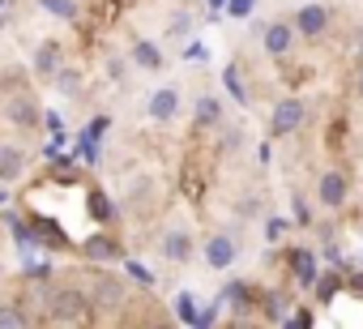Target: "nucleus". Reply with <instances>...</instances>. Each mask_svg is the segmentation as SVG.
Listing matches in <instances>:
<instances>
[{
	"instance_id": "nucleus-12",
	"label": "nucleus",
	"mask_w": 363,
	"mask_h": 329,
	"mask_svg": "<svg viewBox=\"0 0 363 329\" xmlns=\"http://www.w3.org/2000/svg\"><path fill=\"white\" fill-rule=\"evenodd\" d=\"M90 299L94 303H103V308H120L124 303V282H116L111 274H94V282H90Z\"/></svg>"
},
{
	"instance_id": "nucleus-8",
	"label": "nucleus",
	"mask_w": 363,
	"mask_h": 329,
	"mask_svg": "<svg viewBox=\"0 0 363 329\" xmlns=\"http://www.w3.org/2000/svg\"><path fill=\"white\" fill-rule=\"evenodd\" d=\"M179 107H184V99H179L175 86H158V90L150 94V103H145L150 120H158V124H171V120L179 116Z\"/></svg>"
},
{
	"instance_id": "nucleus-29",
	"label": "nucleus",
	"mask_w": 363,
	"mask_h": 329,
	"mask_svg": "<svg viewBox=\"0 0 363 329\" xmlns=\"http://www.w3.org/2000/svg\"><path fill=\"white\" fill-rule=\"evenodd\" d=\"M150 329H175V325H150Z\"/></svg>"
},
{
	"instance_id": "nucleus-18",
	"label": "nucleus",
	"mask_w": 363,
	"mask_h": 329,
	"mask_svg": "<svg viewBox=\"0 0 363 329\" xmlns=\"http://www.w3.org/2000/svg\"><path fill=\"white\" fill-rule=\"evenodd\" d=\"M39 9H48V13L60 18V22H77V18H82L77 0H39Z\"/></svg>"
},
{
	"instance_id": "nucleus-14",
	"label": "nucleus",
	"mask_w": 363,
	"mask_h": 329,
	"mask_svg": "<svg viewBox=\"0 0 363 329\" xmlns=\"http://www.w3.org/2000/svg\"><path fill=\"white\" fill-rule=\"evenodd\" d=\"M162 257H167V261H193V231L171 227V231L162 235Z\"/></svg>"
},
{
	"instance_id": "nucleus-15",
	"label": "nucleus",
	"mask_w": 363,
	"mask_h": 329,
	"mask_svg": "<svg viewBox=\"0 0 363 329\" xmlns=\"http://www.w3.org/2000/svg\"><path fill=\"white\" fill-rule=\"evenodd\" d=\"M291 269H295V282L299 286H316V261H312L308 248H295L291 252Z\"/></svg>"
},
{
	"instance_id": "nucleus-23",
	"label": "nucleus",
	"mask_w": 363,
	"mask_h": 329,
	"mask_svg": "<svg viewBox=\"0 0 363 329\" xmlns=\"http://www.w3.org/2000/svg\"><path fill=\"white\" fill-rule=\"evenodd\" d=\"M223 145H227V150H240V145H244V128H227V133H223Z\"/></svg>"
},
{
	"instance_id": "nucleus-2",
	"label": "nucleus",
	"mask_w": 363,
	"mask_h": 329,
	"mask_svg": "<svg viewBox=\"0 0 363 329\" xmlns=\"http://www.w3.org/2000/svg\"><path fill=\"white\" fill-rule=\"evenodd\" d=\"M303 120H308V103L299 99V94H286V99H278L274 103V111H269V137H295L299 128H303Z\"/></svg>"
},
{
	"instance_id": "nucleus-4",
	"label": "nucleus",
	"mask_w": 363,
	"mask_h": 329,
	"mask_svg": "<svg viewBox=\"0 0 363 329\" xmlns=\"http://www.w3.org/2000/svg\"><path fill=\"white\" fill-rule=\"evenodd\" d=\"M295 35L299 39H308V43H316V39H325V30L333 26V13H329V5H320V0H308V5H299L295 9Z\"/></svg>"
},
{
	"instance_id": "nucleus-16",
	"label": "nucleus",
	"mask_w": 363,
	"mask_h": 329,
	"mask_svg": "<svg viewBox=\"0 0 363 329\" xmlns=\"http://www.w3.org/2000/svg\"><path fill=\"white\" fill-rule=\"evenodd\" d=\"M175 316L184 320V325L197 320V316H201V295H197V291H179V295H175Z\"/></svg>"
},
{
	"instance_id": "nucleus-5",
	"label": "nucleus",
	"mask_w": 363,
	"mask_h": 329,
	"mask_svg": "<svg viewBox=\"0 0 363 329\" xmlns=\"http://www.w3.org/2000/svg\"><path fill=\"white\" fill-rule=\"evenodd\" d=\"M346 201H350V176L342 167L320 172V180H316V206L320 210H346Z\"/></svg>"
},
{
	"instance_id": "nucleus-28",
	"label": "nucleus",
	"mask_w": 363,
	"mask_h": 329,
	"mask_svg": "<svg viewBox=\"0 0 363 329\" xmlns=\"http://www.w3.org/2000/svg\"><path fill=\"white\" fill-rule=\"evenodd\" d=\"M354 48H359V52H363V26H359V30H354Z\"/></svg>"
},
{
	"instance_id": "nucleus-9",
	"label": "nucleus",
	"mask_w": 363,
	"mask_h": 329,
	"mask_svg": "<svg viewBox=\"0 0 363 329\" xmlns=\"http://www.w3.org/2000/svg\"><path fill=\"white\" fill-rule=\"evenodd\" d=\"M295 26L291 22H269V26H261V48H265V56H286L291 48H295Z\"/></svg>"
},
{
	"instance_id": "nucleus-13",
	"label": "nucleus",
	"mask_w": 363,
	"mask_h": 329,
	"mask_svg": "<svg viewBox=\"0 0 363 329\" xmlns=\"http://www.w3.org/2000/svg\"><path fill=\"white\" fill-rule=\"evenodd\" d=\"M128 65H137V69H145V73H158V69H167V56H162V48H158V43L137 39V43H133V52H128Z\"/></svg>"
},
{
	"instance_id": "nucleus-22",
	"label": "nucleus",
	"mask_w": 363,
	"mask_h": 329,
	"mask_svg": "<svg viewBox=\"0 0 363 329\" xmlns=\"http://www.w3.org/2000/svg\"><path fill=\"white\" fill-rule=\"evenodd\" d=\"M265 312H269L274 320H282V316H286V308H282V295H278V291H265Z\"/></svg>"
},
{
	"instance_id": "nucleus-21",
	"label": "nucleus",
	"mask_w": 363,
	"mask_h": 329,
	"mask_svg": "<svg viewBox=\"0 0 363 329\" xmlns=\"http://www.w3.org/2000/svg\"><path fill=\"white\" fill-rule=\"evenodd\" d=\"M197 120H218V103H214V94H201V103H197Z\"/></svg>"
},
{
	"instance_id": "nucleus-11",
	"label": "nucleus",
	"mask_w": 363,
	"mask_h": 329,
	"mask_svg": "<svg viewBox=\"0 0 363 329\" xmlns=\"http://www.w3.org/2000/svg\"><path fill=\"white\" fill-rule=\"evenodd\" d=\"M82 252H86L94 265H107V261H120V257H124V248H120V244H116L107 231H94V235L82 244Z\"/></svg>"
},
{
	"instance_id": "nucleus-7",
	"label": "nucleus",
	"mask_w": 363,
	"mask_h": 329,
	"mask_svg": "<svg viewBox=\"0 0 363 329\" xmlns=\"http://www.w3.org/2000/svg\"><path fill=\"white\" fill-rule=\"evenodd\" d=\"M30 172V154L18 141H0V184H18Z\"/></svg>"
},
{
	"instance_id": "nucleus-19",
	"label": "nucleus",
	"mask_w": 363,
	"mask_h": 329,
	"mask_svg": "<svg viewBox=\"0 0 363 329\" xmlns=\"http://www.w3.org/2000/svg\"><path fill=\"white\" fill-rule=\"evenodd\" d=\"M189 30H193V18H189V13H175V18H171V30H167V35H175V39H184Z\"/></svg>"
},
{
	"instance_id": "nucleus-24",
	"label": "nucleus",
	"mask_w": 363,
	"mask_h": 329,
	"mask_svg": "<svg viewBox=\"0 0 363 329\" xmlns=\"http://www.w3.org/2000/svg\"><path fill=\"white\" fill-rule=\"evenodd\" d=\"M90 201H94V214H99V218L107 223V218H111V206H107V197H103V193H94Z\"/></svg>"
},
{
	"instance_id": "nucleus-17",
	"label": "nucleus",
	"mask_w": 363,
	"mask_h": 329,
	"mask_svg": "<svg viewBox=\"0 0 363 329\" xmlns=\"http://www.w3.org/2000/svg\"><path fill=\"white\" fill-rule=\"evenodd\" d=\"M0 329H30V312L22 303H0Z\"/></svg>"
},
{
	"instance_id": "nucleus-20",
	"label": "nucleus",
	"mask_w": 363,
	"mask_h": 329,
	"mask_svg": "<svg viewBox=\"0 0 363 329\" xmlns=\"http://www.w3.org/2000/svg\"><path fill=\"white\" fill-rule=\"evenodd\" d=\"M52 82H56V86H60V90H65V94H73V90H77V73H73V69H69V65H65V69H60V73H56V77H52Z\"/></svg>"
},
{
	"instance_id": "nucleus-3",
	"label": "nucleus",
	"mask_w": 363,
	"mask_h": 329,
	"mask_svg": "<svg viewBox=\"0 0 363 329\" xmlns=\"http://www.w3.org/2000/svg\"><path fill=\"white\" fill-rule=\"evenodd\" d=\"M201 257H206V265H210L214 274H227V269H235V261H240V240H235L231 231H214V235H206Z\"/></svg>"
},
{
	"instance_id": "nucleus-26",
	"label": "nucleus",
	"mask_w": 363,
	"mask_h": 329,
	"mask_svg": "<svg viewBox=\"0 0 363 329\" xmlns=\"http://www.w3.org/2000/svg\"><path fill=\"white\" fill-rule=\"evenodd\" d=\"M295 214H299V223H308L312 214H308V206H303V197H295Z\"/></svg>"
},
{
	"instance_id": "nucleus-25",
	"label": "nucleus",
	"mask_w": 363,
	"mask_h": 329,
	"mask_svg": "<svg viewBox=\"0 0 363 329\" xmlns=\"http://www.w3.org/2000/svg\"><path fill=\"white\" fill-rule=\"evenodd\" d=\"M227 9H231V13H235V18H244V13H248V9H252V0H231V5H227Z\"/></svg>"
},
{
	"instance_id": "nucleus-6",
	"label": "nucleus",
	"mask_w": 363,
	"mask_h": 329,
	"mask_svg": "<svg viewBox=\"0 0 363 329\" xmlns=\"http://www.w3.org/2000/svg\"><path fill=\"white\" fill-rule=\"evenodd\" d=\"M5 116H9V124L22 128V133H35V128L43 124V107H39V99L26 94V90H18V94L5 99Z\"/></svg>"
},
{
	"instance_id": "nucleus-27",
	"label": "nucleus",
	"mask_w": 363,
	"mask_h": 329,
	"mask_svg": "<svg viewBox=\"0 0 363 329\" xmlns=\"http://www.w3.org/2000/svg\"><path fill=\"white\" fill-rule=\"evenodd\" d=\"M354 94L363 99V60H359V69H354Z\"/></svg>"
},
{
	"instance_id": "nucleus-10",
	"label": "nucleus",
	"mask_w": 363,
	"mask_h": 329,
	"mask_svg": "<svg viewBox=\"0 0 363 329\" xmlns=\"http://www.w3.org/2000/svg\"><path fill=\"white\" fill-rule=\"evenodd\" d=\"M65 69V48L56 43V39H43L39 48H35V73L39 77H56Z\"/></svg>"
},
{
	"instance_id": "nucleus-1",
	"label": "nucleus",
	"mask_w": 363,
	"mask_h": 329,
	"mask_svg": "<svg viewBox=\"0 0 363 329\" xmlns=\"http://www.w3.org/2000/svg\"><path fill=\"white\" fill-rule=\"evenodd\" d=\"M90 308H94V299H90V291H82V286H56V291L48 295V312H52V320H60V325L86 320Z\"/></svg>"
}]
</instances>
